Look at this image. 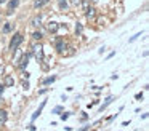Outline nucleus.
I'll use <instances>...</instances> for the list:
<instances>
[{
  "instance_id": "obj_11",
  "label": "nucleus",
  "mask_w": 149,
  "mask_h": 131,
  "mask_svg": "<svg viewBox=\"0 0 149 131\" xmlns=\"http://www.w3.org/2000/svg\"><path fill=\"white\" fill-rule=\"evenodd\" d=\"M58 6L59 10H66L68 8V0H58Z\"/></svg>"
},
{
  "instance_id": "obj_19",
  "label": "nucleus",
  "mask_w": 149,
  "mask_h": 131,
  "mask_svg": "<svg viewBox=\"0 0 149 131\" xmlns=\"http://www.w3.org/2000/svg\"><path fill=\"white\" fill-rule=\"evenodd\" d=\"M82 30H84V27H82L80 24H77V27H75V32H77V34H82Z\"/></svg>"
},
{
  "instance_id": "obj_15",
  "label": "nucleus",
  "mask_w": 149,
  "mask_h": 131,
  "mask_svg": "<svg viewBox=\"0 0 149 131\" xmlns=\"http://www.w3.org/2000/svg\"><path fill=\"white\" fill-rule=\"evenodd\" d=\"M10 30H11V24H10V22H5V26H3V32H5V34H8Z\"/></svg>"
},
{
  "instance_id": "obj_22",
  "label": "nucleus",
  "mask_w": 149,
  "mask_h": 131,
  "mask_svg": "<svg viewBox=\"0 0 149 131\" xmlns=\"http://www.w3.org/2000/svg\"><path fill=\"white\" fill-rule=\"evenodd\" d=\"M87 130H88V126H84L82 130H79V131H87Z\"/></svg>"
},
{
  "instance_id": "obj_6",
  "label": "nucleus",
  "mask_w": 149,
  "mask_h": 131,
  "mask_svg": "<svg viewBox=\"0 0 149 131\" xmlns=\"http://www.w3.org/2000/svg\"><path fill=\"white\" fill-rule=\"evenodd\" d=\"M7 123V112L0 109V126H3Z\"/></svg>"
},
{
  "instance_id": "obj_13",
  "label": "nucleus",
  "mask_w": 149,
  "mask_h": 131,
  "mask_svg": "<svg viewBox=\"0 0 149 131\" xmlns=\"http://www.w3.org/2000/svg\"><path fill=\"white\" fill-rule=\"evenodd\" d=\"M87 18H88V19H93V18H95V10H93V8H88V10H87Z\"/></svg>"
},
{
  "instance_id": "obj_10",
  "label": "nucleus",
  "mask_w": 149,
  "mask_h": 131,
  "mask_svg": "<svg viewBox=\"0 0 149 131\" xmlns=\"http://www.w3.org/2000/svg\"><path fill=\"white\" fill-rule=\"evenodd\" d=\"M112 99H114V98H112V96H109V98H107V99H106V101H104V104H103V105H101V107H100V110H101V112H103V109H106V107H107V105H109V104H111V102H112Z\"/></svg>"
},
{
  "instance_id": "obj_9",
  "label": "nucleus",
  "mask_w": 149,
  "mask_h": 131,
  "mask_svg": "<svg viewBox=\"0 0 149 131\" xmlns=\"http://www.w3.org/2000/svg\"><path fill=\"white\" fill-rule=\"evenodd\" d=\"M47 3H48V0H36V2H34V6H36V8H40V6H45Z\"/></svg>"
},
{
  "instance_id": "obj_1",
  "label": "nucleus",
  "mask_w": 149,
  "mask_h": 131,
  "mask_svg": "<svg viewBox=\"0 0 149 131\" xmlns=\"http://www.w3.org/2000/svg\"><path fill=\"white\" fill-rule=\"evenodd\" d=\"M23 40H24V37L19 34V32H18V34H15V35H13V38H11V42H10V50L15 53V51L18 50V46H19V45L23 43Z\"/></svg>"
},
{
  "instance_id": "obj_20",
  "label": "nucleus",
  "mask_w": 149,
  "mask_h": 131,
  "mask_svg": "<svg viewBox=\"0 0 149 131\" xmlns=\"http://www.w3.org/2000/svg\"><path fill=\"white\" fill-rule=\"evenodd\" d=\"M138 37H139V34H136L135 37H132V38H130V43H132V42H135V40H136V38H138Z\"/></svg>"
},
{
  "instance_id": "obj_8",
  "label": "nucleus",
  "mask_w": 149,
  "mask_h": 131,
  "mask_svg": "<svg viewBox=\"0 0 149 131\" xmlns=\"http://www.w3.org/2000/svg\"><path fill=\"white\" fill-rule=\"evenodd\" d=\"M43 107H45V101H43V102H42V104H40V107H39V109H37V110H36V114H34V115H32V120H36V118H37V117H39V115H40V114H42V110H43Z\"/></svg>"
},
{
  "instance_id": "obj_16",
  "label": "nucleus",
  "mask_w": 149,
  "mask_h": 131,
  "mask_svg": "<svg viewBox=\"0 0 149 131\" xmlns=\"http://www.w3.org/2000/svg\"><path fill=\"white\" fill-rule=\"evenodd\" d=\"M55 80H56V77H48V78L43 80V83H45V85H50V83H53Z\"/></svg>"
},
{
  "instance_id": "obj_21",
  "label": "nucleus",
  "mask_w": 149,
  "mask_h": 131,
  "mask_svg": "<svg viewBox=\"0 0 149 131\" xmlns=\"http://www.w3.org/2000/svg\"><path fill=\"white\" fill-rule=\"evenodd\" d=\"M82 0H72V5H80Z\"/></svg>"
},
{
  "instance_id": "obj_7",
  "label": "nucleus",
  "mask_w": 149,
  "mask_h": 131,
  "mask_svg": "<svg viewBox=\"0 0 149 131\" xmlns=\"http://www.w3.org/2000/svg\"><path fill=\"white\" fill-rule=\"evenodd\" d=\"M27 61H29V54H24V56L21 58V62H19V67H21V69H24V67L27 66Z\"/></svg>"
},
{
  "instance_id": "obj_2",
  "label": "nucleus",
  "mask_w": 149,
  "mask_h": 131,
  "mask_svg": "<svg viewBox=\"0 0 149 131\" xmlns=\"http://www.w3.org/2000/svg\"><path fill=\"white\" fill-rule=\"evenodd\" d=\"M32 53H34V56L37 58V61H42L43 59V51H42V46H40V45H34V46H32Z\"/></svg>"
},
{
  "instance_id": "obj_5",
  "label": "nucleus",
  "mask_w": 149,
  "mask_h": 131,
  "mask_svg": "<svg viewBox=\"0 0 149 131\" xmlns=\"http://www.w3.org/2000/svg\"><path fill=\"white\" fill-rule=\"evenodd\" d=\"M18 5H19V0H11V2L8 3V8H10V11H8V15H11V13H13V10L16 8Z\"/></svg>"
},
{
  "instance_id": "obj_24",
  "label": "nucleus",
  "mask_w": 149,
  "mask_h": 131,
  "mask_svg": "<svg viewBox=\"0 0 149 131\" xmlns=\"http://www.w3.org/2000/svg\"><path fill=\"white\" fill-rule=\"evenodd\" d=\"M2 69H3V67H2V66H0V72H2Z\"/></svg>"
},
{
  "instance_id": "obj_18",
  "label": "nucleus",
  "mask_w": 149,
  "mask_h": 131,
  "mask_svg": "<svg viewBox=\"0 0 149 131\" xmlns=\"http://www.w3.org/2000/svg\"><path fill=\"white\" fill-rule=\"evenodd\" d=\"M88 3H90V0H84V2H82V6H84V10H85V11L88 10Z\"/></svg>"
},
{
  "instance_id": "obj_17",
  "label": "nucleus",
  "mask_w": 149,
  "mask_h": 131,
  "mask_svg": "<svg viewBox=\"0 0 149 131\" xmlns=\"http://www.w3.org/2000/svg\"><path fill=\"white\" fill-rule=\"evenodd\" d=\"M34 40H40V38H42V34H40V32H34Z\"/></svg>"
},
{
  "instance_id": "obj_14",
  "label": "nucleus",
  "mask_w": 149,
  "mask_h": 131,
  "mask_svg": "<svg viewBox=\"0 0 149 131\" xmlns=\"http://www.w3.org/2000/svg\"><path fill=\"white\" fill-rule=\"evenodd\" d=\"M40 22H42V19H40V18H34L32 19V26H34V27H40Z\"/></svg>"
},
{
  "instance_id": "obj_3",
  "label": "nucleus",
  "mask_w": 149,
  "mask_h": 131,
  "mask_svg": "<svg viewBox=\"0 0 149 131\" xmlns=\"http://www.w3.org/2000/svg\"><path fill=\"white\" fill-rule=\"evenodd\" d=\"M58 27H59L58 22H55V21H50L48 24H47V30H48L50 34H55V32L58 30Z\"/></svg>"
},
{
  "instance_id": "obj_23",
  "label": "nucleus",
  "mask_w": 149,
  "mask_h": 131,
  "mask_svg": "<svg viewBox=\"0 0 149 131\" xmlns=\"http://www.w3.org/2000/svg\"><path fill=\"white\" fill-rule=\"evenodd\" d=\"M0 3H5V0H0Z\"/></svg>"
},
{
  "instance_id": "obj_4",
  "label": "nucleus",
  "mask_w": 149,
  "mask_h": 131,
  "mask_svg": "<svg viewBox=\"0 0 149 131\" xmlns=\"http://www.w3.org/2000/svg\"><path fill=\"white\" fill-rule=\"evenodd\" d=\"M55 46H56V50H58L59 53H63V50H64V46H66L64 38H58V40H56V43H55Z\"/></svg>"
},
{
  "instance_id": "obj_12",
  "label": "nucleus",
  "mask_w": 149,
  "mask_h": 131,
  "mask_svg": "<svg viewBox=\"0 0 149 131\" xmlns=\"http://www.w3.org/2000/svg\"><path fill=\"white\" fill-rule=\"evenodd\" d=\"M13 83H15V80H13V77H10V75H7V78H5V86H13Z\"/></svg>"
}]
</instances>
